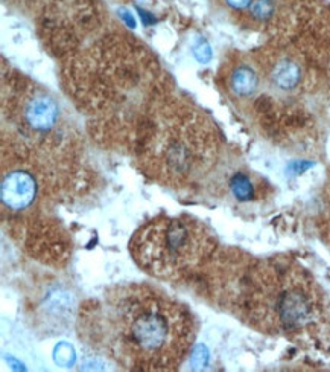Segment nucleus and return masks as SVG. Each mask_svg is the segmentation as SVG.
Here are the masks:
<instances>
[{"label":"nucleus","instance_id":"nucleus-1","mask_svg":"<svg viewBox=\"0 0 330 372\" xmlns=\"http://www.w3.org/2000/svg\"><path fill=\"white\" fill-rule=\"evenodd\" d=\"M87 343L125 369L166 371L181 365L193 340L184 305L145 286H124L88 305L81 317Z\"/></svg>","mask_w":330,"mask_h":372},{"label":"nucleus","instance_id":"nucleus-2","mask_svg":"<svg viewBox=\"0 0 330 372\" xmlns=\"http://www.w3.org/2000/svg\"><path fill=\"white\" fill-rule=\"evenodd\" d=\"M241 305L262 331L292 334L315 323L321 297L315 282L300 269L281 262H262L244 279Z\"/></svg>","mask_w":330,"mask_h":372},{"label":"nucleus","instance_id":"nucleus-3","mask_svg":"<svg viewBox=\"0 0 330 372\" xmlns=\"http://www.w3.org/2000/svg\"><path fill=\"white\" fill-rule=\"evenodd\" d=\"M212 240L190 217H158L132 236L129 249L145 272L160 279H178L193 272L212 254Z\"/></svg>","mask_w":330,"mask_h":372},{"label":"nucleus","instance_id":"nucleus-4","mask_svg":"<svg viewBox=\"0 0 330 372\" xmlns=\"http://www.w3.org/2000/svg\"><path fill=\"white\" fill-rule=\"evenodd\" d=\"M195 128L189 124H172L160 130L151 145L149 159L152 172L171 183H184L193 180V175L201 168L204 160L200 154V145Z\"/></svg>","mask_w":330,"mask_h":372},{"label":"nucleus","instance_id":"nucleus-5","mask_svg":"<svg viewBox=\"0 0 330 372\" xmlns=\"http://www.w3.org/2000/svg\"><path fill=\"white\" fill-rule=\"evenodd\" d=\"M37 194V183L26 171H12L2 180V201L6 207L22 211L32 203Z\"/></svg>","mask_w":330,"mask_h":372},{"label":"nucleus","instance_id":"nucleus-6","mask_svg":"<svg viewBox=\"0 0 330 372\" xmlns=\"http://www.w3.org/2000/svg\"><path fill=\"white\" fill-rule=\"evenodd\" d=\"M23 119L29 130L46 133L56 125L58 107L56 102L44 93H35L23 106Z\"/></svg>","mask_w":330,"mask_h":372},{"label":"nucleus","instance_id":"nucleus-7","mask_svg":"<svg viewBox=\"0 0 330 372\" xmlns=\"http://www.w3.org/2000/svg\"><path fill=\"white\" fill-rule=\"evenodd\" d=\"M271 80L274 86H277L281 90H292L302 80V70H300V66L295 61L280 59L273 69Z\"/></svg>","mask_w":330,"mask_h":372},{"label":"nucleus","instance_id":"nucleus-8","mask_svg":"<svg viewBox=\"0 0 330 372\" xmlns=\"http://www.w3.org/2000/svg\"><path fill=\"white\" fill-rule=\"evenodd\" d=\"M257 86H259V78L256 75V72L250 69L248 66L237 67L231 73L230 87L234 92V95H237V96H241V98L251 96L257 90Z\"/></svg>","mask_w":330,"mask_h":372},{"label":"nucleus","instance_id":"nucleus-9","mask_svg":"<svg viewBox=\"0 0 330 372\" xmlns=\"http://www.w3.org/2000/svg\"><path fill=\"white\" fill-rule=\"evenodd\" d=\"M233 194L239 199V200H251L254 196V188L253 183L248 178V175L245 174H236L231 182H230Z\"/></svg>","mask_w":330,"mask_h":372},{"label":"nucleus","instance_id":"nucleus-10","mask_svg":"<svg viewBox=\"0 0 330 372\" xmlns=\"http://www.w3.org/2000/svg\"><path fill=\"white\" fill-rule=\"evenodd\" d=\"M250 11L254 19L257 20H266L273 16L274 12V3L273 0H253L250 6Z\"/></svg>","mask_w":330,"mask_h":372},{"label":"nucleus","instance_id":"nucleus-11","mask_svg":"<svg viewBox=\"0 0 330 372\" xmlns=\"http://www.w3.org/2000/svg\"><path fill=\"white\" fill-rule=\"evenodd\" d=\"M193 54L200 63H207V61H210V58H212V51H210V46L205 40L198 41V44L193 49Z\"/></svg>","mask_w":330,"mask_h":372},{"label":"nucleus","instance_id":"nucleus-12","mask_svg":"<svg viewBox=\"0 0 330 372\" xmlns=\"http://www.w3.org/2000/svg\"><path fill=\"white\" fill-rule=\"evenodd\" d=\"M227 5L231 6L233 9H245V8H250L253 0H226Z\"/></svg>","mask_w":330,"mask_h":372},{"label":"nucleus","instance_id":"nucleus-13","mask_svg":"<svg viewBox=\"0 0 330 372\" xmlns=\"http://www.w3.org/2000/svg\"><path fill=\"white\" fill-rule=\"evenodd\" d=\"M324 230H323V233H324V238H326V241H327V244H329V247H330V207H329V211L326 212V217H324Z\"/></svg>","mask_w":330,"mask_h":372},{"label":"nucleus","instance_id":"nucleus-14","mask_svg":"<svg viewBox=\"0 0 330 372\" xmlns=\"http://www.w3.org/2000/svg\"><path fill=\"white\" fill-rule=\"evenodd\" d=\"M121 17L127 22V25H129L131 28H134L136 26V20H134V17L131 16V14L128 12V11H125V9H121Z\"/></svg>","mask_w":330,"mask_h":372},{"label":"nucleus","instance_id":"nucleus-15","mask_svg":"<svg viewBox=\"0 0 330 372\" xmlns=\"http://www.w3.org/2000/svg\"><path fill=\"white\" fill-rule=\"evenodd\" d=\"M139 12H140V17L143 19L145 25H149V23H152V22H154V17H152V16H149V14H148L146 11H143V9H139Z\"/></svg>","mask_w":330,"mask_h":372}]
</instances>
